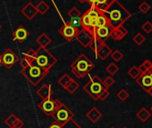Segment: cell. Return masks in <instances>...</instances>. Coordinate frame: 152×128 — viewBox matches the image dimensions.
<instances>
[{"label": "cell", "mask_w": 152, "mask_h": 128, "mask_svg": "<svg viewBox=\"0 0 152 128\" xmlns=\"http://www.w3.org/2000/svg\"><path fill=\"white\" fill-rule=\"evenodd\" d=\"M103 13L107 17L109 26L112 29H115L121 25H124V23L127 22L132 16L131 13L118 0H115L109 6V7Z\"/></svg>", "instance_id": "1"}, {"label": "cell", "mask_w": 152, "mask_h": 128, "mask_svg": "<svg viewBox=\"0 0 152 128\" xmlns=\"http://www.w3.org/2000/svg\"><path fill=\"white\" fill-rule=\"evenodd\" d=\"M94 67H95L94 64L84 54H81L71 64L72 72L78 78L85 77L92 71Z\"/></svg>", "instance_id": "2"}, {"label": "cell", "mask_w": 152, "mask_h": 128, "mask_svg": "<svg viewBox=\"0 0 152 128\" xmlns=\"http://www.w3.org/2000/svg\"><path fill=\"white\" fill-rule=\"evenodd\" d=\"M49 72L39 67L38 64L33 60L31 65L26 68H22L21 74L33 85L37 86L48 74Z\"/></svg>", "instance_id": "3"}, {"label": "cell", "mask_w": 152, "mask_h": 128, "mask_svg": "<svg viewBox=\"0 0 152 128\" xmlns=\"http://www.w3.org/2000/svg\"><path fill=\"white\" fill-rule=\"evenodd\" d=\"M34 60L39 67H41L42 68L48 72L57 63V59L56 58V56L51 52H49L46 48L41 47H39L36 50V56Z\"/></svg>", "instance_id": "4"}, {"label": "cell", "mask_w": 152, "mask_h": 128, "mask_svg": "<svg viewBox=\"0 0 152 128\" xmlns=\"http://www.w3.org/2000/svg\"><path fill=\"white\" fill-rule=\"evenodd\" d=\"M101 13L102 12L97 9L95 6H91V7L81 16L82 29L93 34V31L96 28L97 18Z\"/></svg>", "instance_id": "5"}, {"label": "cell", "mask_w": 152, "mask_h": 128, "mask_svg": "<svg viewBox=\"0 0 152 128\" xmlns=\"http://www.w3.org/2000/svg\"><path fill=\"white\" fill-rule=\"evenodd\" d=\"M107 89L103 83V81L98 76L94 75L91 77L90 81L83 86V90L94 99L98 100L99 96L103 90Z\"/></svg>", "instance_id": "6"}, {"label": "cell", "mask_w": 152, "mask_h": 128, "mask_svg": "<svg viewBox=\"0 0 152 128\" xmlns=\"http://www.w3.org/2000/svg\"><path fill=\"white\" fill-rule=\"evenodd\" d=\"M73 116H74V114L70 110V108L67 106H65L63 103L52 115V117L55 119V121L60 124L61 125H64L70 119H72Z\"/></svg>", "instance_id": "7"}, {"label": "cell", "mask_w": 152, "mask_h": 128, "mask_svg": "<svg viewBox=\"0 0 152 128\" xmlns=\"http://www.w3.org/2000/svg\"><path fill=\"white\" fill-rule=\"evenodd\" d=\"M61 104H62V102L59 99H54L51 97V98H48V99H42L39 103L38 108L47 116H52L54 112L60 107Z\"/></svg>", "instance_id": "8"}, {"label": "cell", "mask_w": 152, "mask_h": 128, "mask_svg": "<svg viewBox=\"0 0 152 128\" xmlns=\"http://www.w3.org/2000/svg\"><path fill=\"white\" fill-rule=\"evenodd\" d=\"M1 59H2L3 66L7 69H11L19 61L18 56L15 55V53L10 48H7L5 50V52L1 55Z\"/></svg>", "instance_id": "9"}, {"label": "cell", "mask_w": 152, "mask_h": 128, "mask_svg": "<svg viewBox=\"0 0 152 128\" xmlns=\"http://www.w3.org/2000/svg\"><path fill=\"white\" fill-rule=\"evenodd\" d=\"M79 31L80 29L75 28L66 23L58 30V32L61 34V36H63V38L65 39L67 41H72V39H74L76 36L78 35Z\"/></svg>", "instance_id": "10"}, {"label": "cell", "mask_w": 152, "mask_h": 128, "mask_svg": "<svg viewBox=\"0 0 152 128\" xmlns=\"http://www.w3.org/2000/svg\"><path fill=\"white\" fill-rule=\"evenodd\" d=\"M136 83L142 90H144L146 92H148V91L152 88V75L149 72L141 74L136 79Z\"/></svg>", "instance_id": "11"}, {"label": "cell", "mask_w": 152, "mask_h": 128, "mask_svg": "<svg viewBox=\"0 0 152 128\" xmlns=\"http://www.w3.org/2000/svg\"><path fill=\"white\" fill-rule=\"evenodd\" d=\"M112 28L109 25L107 26H102V27H99L96 28L93 31V36L98 38L99 39L102 40L103 42H105L111 35L112 32Z\"/></svg>", "instance_id": "12"}, {"label": "cell", "mask_w": 152, "mask_h": 128, "mask_svg": "<svg viewBox=\"0 0 152 128\" xmlns=\"http://www.w3.org/2000/svg\"><path fill=\"white\" fill-rule=\"evenodd\" d=\"M93 34L92 33H90L84 30H81L78 33V35L76 36V39H77V41L84 48H87L89 47V45L91 44L92 39H93Z\"/></svg>", "instance_id": "13"}, {"label": "cell", "mask_w": 152, "mask_h": 128, "mask_svg": "<svg viewBox=\"0 0 152 128\" xmlns=\"http://www.w3.org/2000/svg\"><path fill=\"white\" fill-rule=\"evenodd\" d=\"M21 13L28 19V20H32L38 14V11H37V8L36 7L31 3V2H29L27 3L23 7V9L21 10Z\"/></svg>", "instance_id": "14"}, {"label": "cell", "mask_w": 152, "mask_h": 128, "mask_svg": "<svg viewBox=\"0 0 152 128\" xmlns=\"http://www.w3.org/2000/svg\"><path fill=\"white\" fill-rule=\"evenodd\" d=\"M37 95L39 97H40L42 99H48V98H51L54 91L52 90V87L50 84H43L37 91H36Z\"/></svg>", "instance_id": "15"}, {"label": "cell", "mask_w": 152, "mask_h": 128, "mask_svg": "<svg viewBox=\"0 0 152 128\" xmlns=\"http://www.w3.org/2000/svg\"><path fill=\"white\" fill-rule=\"evenodd\" d=\"M29 37V31L23 27L19 26L14 31V40H17L19 42L24 41Z\"/></svg>", "instance_id": "16"}, {"label": "cell", "mask_w": 152, "mask_h": 128, "mask_svg": "<svg viewBox=\"0 0 152 128\" xmlns=\"http://www.w3.org/2000/svg\"><path fill=\"white\" fill-rule=\"evenodd\" d=\"M127 34H128V31L124 27V25H121V26H119V27L112 30V32H111L110 37L113 39L118 41V40L123 39Z\"/></svg>", "instance_id": "17"}, {"label": "cell", "mask_w": 152, "mask_h": 128, "mask_svg": "<svg viewBox=\"0 0 152 128\" xmlns=\"http://www.w3.org/2000/svg\"><path fill=\"white\" fill-rule=\"evenodd\" d=\"M112 53V49L110 47H108L106 43H104L95 53L96 56L101 60H106Z\"/></svg>", "instance_id": "18"}, {"label": "cell", "mask_w": 152, "mask_h": 128, "mask_svg": "<svg viewBox=\"0 0 152 128\" xmlns=\"http://www.w3.org/2000/svg\"><path fill=\"white\" fill-rule=\"evenodd\" d=\"M102 113L95 107H92L87 113H86V117L93 124L97 123L101 117H102Z\"/></svg>", "instance_id": "19"}, {"label": "cell", "mask_w": 152, "mask_h": 128, "mask_svg": "<svg viewBox=\"0 0 152 128\" xmlns=\"http://www.w3.org/2000/svg\"><path fill=\"white\" fill-rule=\"evenodd\" d=\"M115 1V0H96V3H95V7L97 9H99L100 12H105L109 6Z\"/></svg>", "instance_id": "20"}, {"label": "cell", "mask_w": 152, "mask_h": 128, "mask_svg": "<svg viewBox=\"0 0 152 128\" xmlns=\"http://www.w3.org/2000/svg\"><path fill=\"white\" fill-rule=\"evenodd\" d=\"M51 38H49L46 33H41L36 39V42L39 45L41 48H46L51 43Z\"/></svg>", "instance_id": "21"}, {"label": "cell", "mask_w": 152, "mask_h": 128, "mask_svg": "<svg viewBox=\"0 0 152 128\" xmlns=\"http://www.w3.org/2000/svg\"><path fill=\"white\" fill-rule=\"evenodd\" d=\"M136 116L140 120V122L145 123V122H147V121H148V118H150L151 114H150V112H149L146 108H144V107H143V108H141L137 112Z\"/></svg>", "instance_id": "22"}, {"label": "cell", "mask_w": 152, "mask_h": 128, "mask_svg": "<svg viewBox=\"0 0 152 128\" xmlns=\"http://www.w3.org/2000/svg\"><path fill=\"white\" fill-rule=\"evenodd\" d=\"M107 25H109L108 19H107V17L104 15V13H101V14L99 15V17L97 18L96 28L102 27V26H107ZM96 28H95V29H96Z\"/></svg>", "instance_id": "23"}, {"label": "cell", "mask_w": 152, "mask_h": 128, "mask_svg": "<svg viewBox=\"0 0 152 128\" xmlns=\"http://www.w3.org/2000/svg\"><path fill=\"white\" fill-rule=\"evenodd\" d=\"M105 42H103L102 40H100V39H99L98 38H96V37H93V39H92V40H91V44L89 45V47H90V48L94 52V53H96L97 52V50L104 44Z\"/></svg>", "instance_id": "24"}, {"label": "cell", "mask_w": 152, "mask_h": 128, "mask_svg": "<svg viewBox=\"0 0 152 128\" xmlns=\"http://www.w3.org/2000/svg\"><path fill=\"white\" fill-rule=\"evenodd\" d=\"M72 80V79L71 78V76H70L68 74H64V75H63L58 79L57 83H58V84H59L63 89L65 90L66 86L69 84V83H70Z\"/></svg>", "instance_id": "25"}, {"label": "cell", "mask_w": 152, "mask_h": 128, "mask_svg": "<svg viewBox=\"0 0 152 128\" xmlns=\"http://www.w3.org/2000/svg\"><path fill=\"white\" fill-rule=\"evenodd\" d=\"M151 68H152V62H151L150 60H148V59L145 60V61L141 64V65L138 67V69H139L140 72V75L148 72Z\"/></svg>", "instance_id": "26"}, {"label": "cell", "mask_w": 152, "mask_h": 128, "mask_svg": "<svg viewBox=\"0 0 152 128\" xmlns=\"http://www.w3.org/2000/svg\"><path fill=\"white\" fill-rule=\"evenodd\" d=\"M79 87H80L79 83L72 79V80L69 83V84L66 86L65 90H66L70 94H73L76 91H77V90L79 89Z\"/></svg>", "instance_id": "27"}, {"label": "cell", "mask_w": 152, "mask_h": 128, "mask_svg": "<svg viewBox=\"0 0 152 128\" xmlns=\"http://www.w3.org/2000/svg\"><path fill=\"white\" fill-rule=\"evenodd\" d=\"M36 8H37L38 14L45 15V14L49 10V6H48L45 1H43V0H42V1H40V2L37 5Z\"/></svg>", "instance_id": "28"}, {"label": "cell", "mask_w": 152, "mask_h": 128, "mask_svg": "<svg viewBox=\"0 0 152 128\" xmlns=\"http://www.w3.org/2000/svg\"><path fill=\"white\" fill-rule=\"evenodd\" d=\"M18 117L15 115V114H11L6 120H5V124L10 127V128H15V124H16V121H17Z\"/></svg>", "instance_id": "29"}, {"label": "cell", "mask_w": 152, "mask_h": 128, "mask_svg": "<svg viewBox=\"0 0 152 128\" xmlns=\"http://www.w3.org/2000/svg\"><path fill=\"white\" fill-rule=\"evenodd\" d=\"M106 71L109 74V75L113 76L119 71V67L115 65V63H110L109 65L106 67Z\"/></svg>", "instance_id": "30"}, {"label": "cell", "mask_w": 152, "mask_h": 128, "mask_svg": "<svg viewBox=\"0 0 152 128\" xmlns=\"http://www.w3.org/2000/svg\"><path fill=\"white\" fill-rule=\"evenodd\" d=\"M66 23L75 27V28H80L82 27V23H81V17H72L69 21L65 22Z\"/></svg>", "instance_id": "31"}, {"label": "cell", "mask_w": 152, "mask_h": 128, "mask_svg": "<svg viewBox=\"0 0 152 128\" xmlns=\"http://www.w3.org/2000/svg\"><path fill=\"white\" fill-rule=\"evenodd\" d=\"M128 75H129L132 79H135V80H136V79L140 75V70L138 69L137 67L133 66V67H132L128 70Z\"/></svg>", "instance_id": "32"}, {"label": "cell", "mask_w": 152, "mask_h": 128, "mask_svg": "<svg viewBox=\"0 0 152 128\" xmlns=\"http://www.w3.org/2000/svg\"><path fill=\"white\" fill-rule=\"evenodd\" d=\"M67 15L70 18H72V17H81L82 16V13H81V11L77 7H72L69 10V12L67 13Z\"/></svg>", "instance_id": "33"}, {"label": "cell", "mask_w": 152, "mask_h": 128, "mask_svg": "<svg viewBox=\"0 0 152 128\" xmlns=\"http://www.w3.org/2000/svg\"><path fill=\"white\" fill-rule=\"evenodd\" d=\"M132 40L138 45V46H140L141 44H143L144 43V41L146 40V38H145V36H143L141 33H137L135 36H133V38H132Z\"/></svg>", "instance_id": "34"}, {"label": "cell", "mask_w": 152, "mask_h": 128, "mask_svg": "<svg viewBox=\"0 0 152 128\" xmlns=\"http://www.w3.org/2000/svg\"><path fill=\"white\" fill-rule=\"evenodd\" d=\"M110 56H111V57L113 58V60L115 61V62H119V61L124 57L123 53H122L119 49H115V50L112 51V53H111Z\"/></svg>", "instance_id": "35"}, {"label": "cell", "mask_w": 152, "mask_h": 128, "mask_svg": "<svg viewBox=\"0 0 152 128\" xmlns=\"http://www.w3.org/2000/svg\"><path fill=\"white\" fill-rule=\"evenodd\" d=\"M129 96H130L129 92H128L126 90H124V89L120 90V91H118V93H117V98H118L121 101H125V100L129 98Z\"/></svg>", "instance_id": "36"}, {"label": "cell", "mask_w": 152, "mask_h": 128, "mask_svg": "<svg viewBox=\"0 0 152 128\" xmlns=\"http://www.w3.org/2000/svg\"><path fill=\"white\" fill-rule=\"evenodd\" d=\"M62 128H83V127H81L77 123H76L73 120V118H72V119H70L64 125H62Z\"/></svg>", "instance_id": "37"}, {"label": "cell", "mask_w": 152, "mask_h": 128, "mask_svg": "<svg viewBox=\"0 0 152 128\" xmlns=\"http://www.w3.org/2000/svg\"><path fill=\"white\" fill-rule=\"evenodd\" d=\"M35 56H36V50L33 49V48L28 49L23 54V57L24 58H27V59H30V60H34L35 59Z\"/></svg>", "instance_id": "38"}, {"label": "cell", "mask_w": 152, "mask_h": 128, "mask_svg": "<svg viewBox=\"0 0 152 128\" xmlns=\"http://www.w3.org/2000/svg\"><path fill=\"white\" fill-rule=\"evenodd\" d=\"M150 6L148 3H147L146 1H143L142 3H140V5L139 6V10L142 13V14H147L149 10H150Z\"/></svg>", "instance_id": "39"}, {"label": "cell", "mask_w": 152, "mask_h": 128, "mask_svg": "<svg viewBox=\"0 0 152 128\" xmlns=\"http://www.w3.org/2000/svg\"><path fill=\"white\" fill-rule=\"evenodd\" d=\"M103 83H104L105 87H106L107 89H108V88H110V87L115 83V79L112 77V75H108V76H107V77L103 80Z\"/></svg>", "instance_id": "40"}, {"label": "cell", "mask_w": 152, "mask_h": 128, "mask_svg": "<svg viewBox=\"0 0 152 128\" xmlns=\"http://www.w3.org/2000/svg\"><path fill=\"white\" fill-rule=\"evenodd\" d=\"M141 29H142V31H143L145 33L149 34V33L152 31V23H151L149 21H146V22L142 24Z\"/></svg>", "instance_id": "41"}, {"label": "cell", "mask_w": 152, "mask_h": 128, "mask_svg": "<svg viewBox=\"0 0 152 128\" xmlns=\"http://www.w3.org/2000/svg\"><path fill=\"white\" fill-rule=\"evenodd\" d=\"M32 61L33 60H30V59H27V58L23 57V59L19 60V63H20V66H21L22 68H26L27 67H29L31 65V63Z\"/></svg>", "instance_id": "42"}, {"label": "cell", "mask_w": 152, "mask_h": 128, "mask_svg": "<svg viewBox=\"0 0 152 128\" xmlns=\"http://www.w3.org/2000/svg\"><path fill=\"white\" fill-rule=\"evenodd\" d=\"M109 95H110V93H109L108 90H107V89H105V90H103V91H101V93L99 94V99L104 101V100H106V99L109 97Z\"/></svg>", "instance_id": "43"}, {"label": "cell", "mask_w": 152, "mask_h": 128, "mask_svg": "<svg viewBox=\"0 0 152 128\" xmlns=\"http://www.w3.org/2000/svg\"><path fill=\"white\" fill-rule=\"evenodd\" d=\"M24 125V123L23 122V120H21L20 118L17 119L16 124H15V128H23V126Z\"/></svg>", "instance_id": "44"}, {"label": "cell", "mask_w": 152, "mask_h": 128, "mask_svg": "<svg viewBox=\"0 0 152 128\" xmlns=\"http://www.w3.org/2000/svg\"><path fill=\"white\" fill-rule=\"evenodd\" d=\"M48 128H62V125L60 124H58L57 122H54V123H52Z\"/></svg>", "instance_id": "45"}, {"label": "cell", "mask_w": 152, "mask_h": 128, "mask_svg": "<svg viewBox=\"0 0 152 128\" xmlns=\"http://www.w3.org/2000/svg\"><path fill=\"white\" fill-rule=\"evenodd\" d=\"M84 2L89 3L91 6H94V5H95V3H96V0H84Z\"/></svg>", "instance_id": "46"}, {"label": "cell", "mask_w": 152, "mask_h": 128, "mask_svg": "<svg viewBox=\"0 0 152 128\" xmlns=\"http://www.w3.org/2000/svg\"><path fill=\"white\" fill-rule=\"evenodd\" d=\"M1 66H3V64H2V59H1V55H0V67H1Z\"/></svg>", "instance_id": "47"}, {"label": "cell", "mask_w": 152, "mask_h": 128, "mask_svg": "<svg viewBox=\"0 0 152 128\" xmlns=\"http://www.w3.org/2000/svg\"><path fill=\"white\" fill-rule=\"evenodd\" d=\"M148 93H149V95H150V96L152 97V88H151V89H150V90L148 91Z\"/></svg>", "instance_id": "48"}, {"label": "cell", "mask_w": 152, "mask_h": 128, "mask_svg": "<svg viewBox=\"0 0 152 128\" xmlns=\"http://www.w3.org/2000/svg\"><path fill=\"white\" fill-rule=\"evenodd\" d=\"M78 1H79L80 3H82V4H83V3H85V2H84V0H78Z\"/></svg>", "instance_id": "49"}, {"label": "cell", "mask_w": 152, "mask_h": 128, "mask_svg": "<svg viewBox=\"0 0 152 128\" xmlns=\"http://www.w3.org/2000/svg\"><path fill=\"white\" fill-rule=\"evenodd\" d=\"M148 72H149V73H150V75H152V68H151V69H150V70H149Z\"/></svg>", "instance_id": "50"}, {"label": "cell", "mask_w": 152, "mask_h": 128, "mask_svg": "<svg viewBox=\"0 0 152 128\" xmlns=\"http://www.w3.org/2000/svg\"><path fill=\"white\" fill-rule=\"evenodd\" d=\"M150 111H151V113H152V106H151V108H150Z\"/></svg>", "instance_id": "51"}, {"label": "cell", "mask_w": 152, "mask_h": 128, "mask_svg": "<svg viewBox=\"0 0 152 128\" xmlns=\"http://www.w3.org/2000/svg\"><path fill=\"white\" fill-rule=\"evenodd\" d=\"M0 29H1V24H0Z\"/></svg>", "instance_id": "52"}, {"label": "cell", "mask_w": 152, "mask_h": 128, "mask_svg": "<svg viewBox=\"0 0 152 128\" xmlns=\"http://www.w3.org/2000/svg\"><path fill=\"white\" fill-rule=\"evenodd\" d=\"M123 128H127V127H125V126H124V127H123Z\"/></svg>", "instance_id": "53"}, {"label": "cell", "mask_w": 152, "mask_h": 128, "mask_svg": "<svg viewBox=\"0 0 152 128\" xmlns=\"http://www.w3.org/2000/svg\"><path fill=\"white\" fill-rule=\"evenodd\" d=\"M110 128H115V127H110Z\"/></svg>", "instance_id": "54"}]
</instances>
